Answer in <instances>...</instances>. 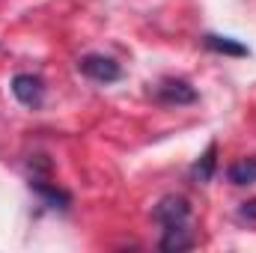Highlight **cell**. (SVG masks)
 Instances as JSON below:
<instances>
[{
	"instance_id": "cell-1",
	"label": "cell",
	"mask_w": 256,
	"mask_h": 253,
	"mask_svg": "<svg viewBox=\"0 0 256 253\" xmlns=\"http://www.w3.org/2000/svg\"><path fill=\"white\" fill-rule=\"evenodd\" d=\"M152 218H155L164 230H167V226H185V224H188V218H191V206H188V200H185V196L170 194V196H161V200H158V206H155Z\"/></svg>"
},
{
	"instance_id": "cell-2",
	"label": "cell",
	"mask_w": 256,
	"mask_h": 253,
	"mask_svg": "<svg viewBox=\"0 0 256 253\" xmlns=\"http://www.w3.org/2000/svg\"><path fill=\"white\" fill-rule=\"evenodd\" d=\"M78 68L90 78V80H98V84H114L122 78V68L114 57H104V54H86L78 60Z\"/></svg>"
},
{
	"instance_id": "cell-3",
	"label": "cell",
	"mask_w": 256,
	"mask_h": 253,
	"mask_svg": "<svg viewBox=\"0 0 256 253\" xmlns=\"http://www.w3.org/2000/svg\"><path fill=\"white\" fill-rule=\"evenodd\" d=\"M12 96L24 104V108H39L45 98V80L39 74H15L12 78Z\"/></svg>"
},
{
	"instance_id": "cell-4",
	"label": "cell",
	"mask_w": 256,
	"mask_h": 253,
	"mask_svg": "<svg viewBox=\"0 0 256 253\" xmlns=\"http://www.w3.org/2000/svg\"><path fill=\"white\" fill-rule=\"evenodd\" d=\"M155 98L161 104H194L196 102V90L182 78H164L155 86Z\"/></svg>"
},
{
	"instance_id": "cell-5",
	"label": "cell",
	"mask_w": 256,
	"mask_h": 253,
	"mask_svg": "<svg viewBox=\"0 0 256 253\" xmlns=\"http://www.w3.org/2000/svg\"><path fill=\"white\" fill-rule=\"evenodd\" d=\"M202 45L208 51H214V54H230V57H248L250 54V48L242 45V42H236L232 36H214V33H208V36H202Z\"/></svg>"
},
{
	"instance_id": "cell-6",
	"label": "cell",
	"mask_w": 256,
	"mask_h": 253,
	"mask_svg": "<svg viewBox=\"0 0 256 253\" xmlns=\"http://www.w3.org/2000/svg\"><path fill=\"white\" fill-rule=\"evenodd\" d=\"M158 248H161L164 253H179V250L194 248V238H191V232H188L185 226H167V230H164V238H161Z\"/></svg>"
},
{
	"instance_id": "cell-7",
	"label": "cell",
	"mask_w": 256,
	"mask_h": 253,
	"mask_svg": "<svg viewBox=\"0 0 256 253\" xmlns=\"http://www.w3.org/2000/svg\"><path fill=\"white\" fill-rule=\"evenodd\" d=\"M226 176H230L232 185H254L256 182V158H242V161L230 164Z\"/></svg>"
},
{
	"instance_id": "cell-8",
	"label": "cell",
	"mask_w": 256,
	"mask_h": 253,
	"mask_svg": "<svg viewBox=\"0 0 256 253\" xmlns=\"http://www.w3.org/2000/svg\"><path fill=\"white\" fill-rule=\"evenodd\" d=\"M214 152H218V146L212 143V146L206 149V155L194 164V179H196V182H208V179L214 176Z\"/></svg>"
},
{
	"instance_id": "cell-9",
	"label": "cell",
	"mask_w": 256,
	"mask_h": 253,
	"mask_svg": "<svg viewBox=\"0 0 256 253\" xmlns=\"http://www.w3.org/2000/svg\"><path fill=\"white\" fill-rule=\"evenodd\" d=\"M238 214H242L244 220H254V224H256V200H248V202H242Z\"/></svg>"
}]
</instances>
